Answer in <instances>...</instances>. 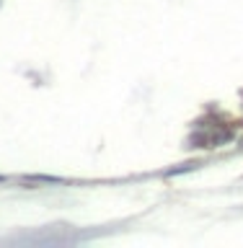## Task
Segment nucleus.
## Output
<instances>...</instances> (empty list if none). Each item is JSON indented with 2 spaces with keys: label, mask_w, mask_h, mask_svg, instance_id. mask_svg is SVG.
<instances>
[]
</instances>
